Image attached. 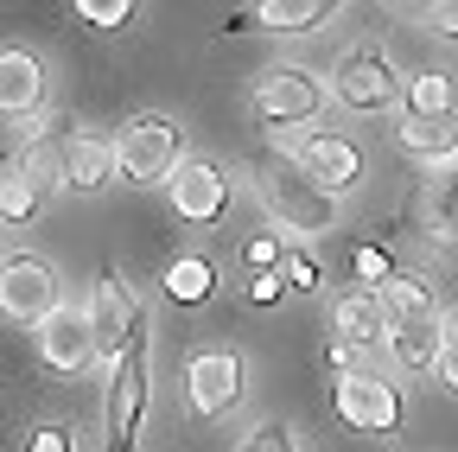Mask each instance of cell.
Instances as JSON below:
<instances>
[{"mask_svg": "<svg viewBox=\"0 0 458 452\" xmlns=\"http://www.w3.org/2000/svg\"><path fill=\"white\" fill-rule=\"evenodd\" d=\"M255 185H261V204L280 230H300V236H325L337 223V198L306 173L293 153H261L255 166Z\"/></svg>", "mask_w": 458, "mask_h": 452, "instance_id": "obj_1", "label": "cell"}, {"mask_svg": "<svg viewBox=\"0 0 458 452\" xmlns=\"http://www.w3.org/2000/svg\"><path fill=\"white\" fill-rule=\"evenodd\" d=\"M331 90H337V102H344V108H357V115H376V108H388V102L401 96L394 64L382 58V51H351V58L337 64Z\"/></svg>", "mask_w": 458, "mask_h": 452, "instance_id": "obj_9", "label": "cell"}, {"mask_svg": "<svg viewBox=\"0 0 458 452\" xmlns=\"http://www.w3.org/2000/svg\"><path fill=\"white\" fill-rule=\"evenodd\" d=\"M114 173H122V153H114V141H96V134L64 141V185H71V192H102Z\"/></svg>", "mask_w": 458, "mask_h": 452, "instance_id": "obj_14", "label": "cell"}, {"mask_svg": "<svg viewBox=\"0 0 458 452\" xmlns=\"http://www.w3.org/2000/svg\"><path fill=\"white\" fill-rule=\"evenodd\" d=\"M325 20H331L325 0H261V7H249V13L229 20V32H249V26H267V32H312V26H325Z\"/></svg>", "mask_w": 458, "mask_h": 452, "instance_id": "obj_15", "label": "cell"}, {"mask_svg": "<svg viewBox=\"0 0 458 452\" xmlns=\"http://www.w3.org/2000/svg\"><path fill=\"white\" fill-rule=\"evenodd\" d=\"M300 166L337 198V192H351L357 179H363V153L351 147V141H337V134H306L300 141Z\"/></svg>", "mask_w": 458, "mask_h": 452, "instance_id": "obj_13", "label": "cell"}, {"mask_svg": "<svg viewBox=\"0 0 458 452\" xmlns=\"http://www.w3.org/2000/svg\"><path fill=\"white\" fill-rule=\"evenodd\" d=\"M38 351H45V363H51V370H64V376L89 370V357H96V325H89V306H57V312L38 325Z\"/></svg>", "mask_w": 458, "mask_h": 452, "instance_id": "obj_10", "label": "cell"}, {"mask_svg": "<svg viewBox=\"0 0 458 452\" xmlns=\"http://www.w3.org/2000/svg\"><path fill=\"white\" fill-rule=\"evenodd\" d=\"M337 414H344V427H357V433H394L401 427V395H394V382L357 370V376L337 382Z\"/></svg>", "mask_w": 458, "mask_h": 452, "instance_id": "obj_8", "label": "cell"}, {"mask_svg": "<svg viewBox=\"0 0 458 452\" xmlns=\"http://www.w3.org/2000/svg\"><path fill=\"white\" fill-rule=\"evenodd\" d=\"M0 223H7V217H0Z\"/></svg>", "mask_w": 458, "mask_h": 452, "instance_id": "obj_31", "label": "cell"}, {"mask_svg": "<svg viewBox=\"0 0 458 452\" xmlns=\"http://www.w3.org/2000/svg\"><path fill=\"white\" fill-rule=\"evenodd\" d=\"M38 204H45V192L20 173V166H7V173H0V217H7V223H26V217H38Z\"/></svg>", "mask_w": 458, "mask_h": 452, "instance_id": "obj_21", "label": "cell"}, {"mask_svg": "<svg viewBox=\"0 0 458 452\" xmlns=\"http://www.w3.org/2000/svg\"><path fill=\"white\" fill-rule=\"evenodd\" d=\"M286 287L312 294V287H318V261H312V255H286Z\"/></svg>", "mask_w": 458, "mask_h": 452, "instance_id": "obj_26", "label": "cell"}, {"mask_svg": "<svg viewBox=\"0 0 458 452\" xmlns=\"http://www.w3.org/2000/svg\"><path fill=\"white\" fill-rule=\"evenodd\" d=\"M45 96V71L32 51H0V115H32Z\"/></svg>", "mask_w": 458, "mask_h": 452, "instance_id": "obj_16", "label": "cell"}, {"mask_svg": "<svg viewBox=\"0 0 458 452\" xmlns=\"http://www.w3.org/2000/svg\"><path fill=\"white\" fill-rule=\"evenodd\" d=\"M439 376H445V388L458 395V319H452L445 337H439Z\"/></svg>", "mask_w": 458, "mask_h": 452, "instance_id": "obj_25", "label": "cell"}, {"mask_svg": "<svg viewBox=\"0 0 458 452\" xmlns=\"http://www.w3.org/2000/svg\"><path fill=\"white\" fill-rule=\"evenodd\" d=\"M57 306V274L38 261V255H7L0 261V312L20 319V325H45Z\"/></svg>", "mask_w": 458, "mask_h": 452, "instance_id": "obj_6", "label": "cell"}, {"mask_svg": "<svg viewBox=\"0 0 458 452\" xmlns=\"http://www.w3.org/2000/svg\"><path fill=\"white\" fill-rule=\"evenodd\" d=\"M89 325H96V357L122 363V351L147 331V306H140L134 287H122L114 274H102L96 280V300H89Z\"/></svg>", "mask_w": 458, "mask_h": 452, "instance_id": "obj_5", "label": "cell"}, {"mask_svg": "<svg viewBox=\"0 0 458 452\" xmlns=\"http://www.w3.org/2000/svg\"><path fill=\"white\" fill-rule=\"evenodd\" d=\"M318 108H325V83H318L312 71H300V64L267 71V77H261V90H255V115H261V122H280V128L312 122Z\"/></svg>", "mask_w": 458, "mask_h": 452, "instance_id": "obj_7", "label": "cell"}, {"mask_svg": "<svg viewBox=\"0 0 458 452\" xmlns=\"http://www.w3.org/2000/svg\"><path fill=\"white\" fill-rule=\"evenodd\" d=\"M114 153H122V179L128 185H159V179H179L185 134H179V122H165V115H140V122L122 128Z\"/></svg>", "mask_w": 458, "mask_h": 452, "instance_id": "obj_3", "label": "cell"}, {"mask_svg": "<svg viewBox=\"0 0 458 452\" xmlns=\"http://www.w3.org/2000/svg\"><path fill=\"white\" fill-rule=\"evenodd\" d=\"M147 382H153V363H147V331L122 351V363L108 370V446L102 452H134V433H140V414H147Z\"/></svg>", "mask_w": 458, "mask_h": 452, "instance_id": "obj_4", "label": "cell"}, {"mask_svg": "<svg viewBox=\"0 0 458 452\" xmlns=\"http://www.w3.org/2000/svg\"><path fill=\"white\" fill-rule=\"evenodd\" d=\"M242 452H293V427H286V421H261L242 439Z\"/></svg>", "mask_w": 458, "mask_h": 452, "instance_id": "obj_23", "label": "cell"}, {"mask_svg": "<svg viewBox=\"0 0 458 452\" xmlns=\"http://www.w3.org/2000/svg\"><path fill=\"white\" fill-rule=\"evenodd\" d=\"M185 382H191V408L204 421H216V414H229L242 402V363H236V351H198L191 370H185Z\"/></svg>", "mask_w": 458, "mask_h": 452, "instance_id": "obj_11", "label": "cell"}, {"mask_svg": "<svg viewBox=\"0 0 458 452\" xmlns=\"http://www.w3.org/2000/svg\"><path fill=\"white\" fill-rule=\"evenodd\" d=\"M408 115H452V83L439 77V71H427V77H414V90H408Z\"/></svg>", "mask_w": 458, "mask_h": 452, "instance_id": "obj_22", "label": "cell"}, {"mask_svg": "<svg viewBox=\"0 0 458 452\" xmlns=\"http://www.w3.org/2000/svg\"><path fill=\"white\" fill-rule=\"evenodd\" d=\"M351 268H357L363 280H382V287L394 280V274H388V255H382V249H357V255H351Z\"/></svg>", "mask_w": 458, "mask_h": 452, "instance_id": "obj_27", "label": "cell"}, {"mask_svg": "<svg viewBox=\"0 0 458 452\" xmlns=\"http://www.w3.org/2000/svg\"><path fill=\"white\" fill-rule=\"evenodd\" d=\"M427 223H433V236H458V159L433 166L427 173Z\"/></svg>", "mask_w": 458, "mask_h": 452, "instance_id": "obj_19", "label": "cell"}, {"mask_svg": "<svg viewBox=\"0 0 458 452\" xmlns=\"http://www.w3.org/2000/svg\"><path fill=\"white\" fill-rule=\"evenodd\" d=\"M172 204H179V217H191V223H216V217L229 210V179H223V166L185 159L179 179H172Z\"/></svg>", "mask_w": 458, "mask_h": 452, "instance_id": "obj_12", "label": "cell"}, {"mask_svg": "<svg viewBox=\"0 0 458 452\" xmlns=\"http://www.w3.org/2000/svg\"><path fill=\"white\" fill-rule=\"evenodd\" d=\"M210 287H216V268H210L204 255H179V261L165 268V294H172V300H185V306L210 300Z\"/></svg>", "mask_w": 458, "mask_h": 452, "instance_id": "obj_20", "label": "cell"}, {"mask_svg": "<svg viewBox=\"0 0 458 452\" xmlns=\"http://www.w3.org/2000/svg\"><path fill=\"white\" fill-rule=\"evenodd\" d=\"M26 452H71V433H64V427H38V433L26 439Z\"/></svg>", "mask_w": 458, "mask_h": 452, "instance_id": "obj_29", "label": "cell"}, {"mask_svg": "<svg viewBox=\"0 0 458 452\" xmlns=\"http://www.w3.org/2000/svg\"><path fill=\"white\" fill-rule=\"evenodd\" d=\"M280 287H286V280L267 268V274H255V280H249V300H255V306H274V300H280Z\"/></svg>", "mask_w": 458, "mask_h": 452, "instance_id": "obj_28", "label": "cell"}, {"mask_svg": "<svg viewBox=\"0 0 458 452\" xmlns=\"http://www.w3.org/2000/svg\"><path fill=\"white\" fill-rule=\"evenodd\" d=\"M427 20H433V32H445V38H458V0H439V7H433Z\"/></svg>", "mask_w": 458, "mask_h": 452, "instance_id": "obj_30", "label": "cell"}, {"mask_svg": "<svg viewBox=\"0 0 458 452\" xmlns=\"http://www.w3.org/2000/svg\"><path fill=\"white\" fill-rule=\"evenodd\" d=\"M401 147L445 166L458 153V108H452V115H408V122H401Z\"/></svg>", "mask_w": 458, "mask_h": 452, "instance_id": "obj_18", "label": "cell"}, {"mask_svg": "<svg viewBox=\"0 0 458 452\" xmlns=\"http://www.w3.org/2000/svg\"><path fill=\"white\" fill-rule=\"evenodd\" d=\"M89 26H128L134 20V7H128V0H83V7H77Z\"/></svg>", "mask_w": 458, "mask_h": 452, "instance_id": "obj_24", "label": "cell"}, {"mask_svg": "<svg viewBox=\"0 0 458 452\" xmlns=\"http://www.w3.org/2000/svg\"><path fill=\"white\" fill-rule=\"evenodd\" d=\"M382 312H388V351H394V363L401 370H433L439 363V337H445L433 294L420 287V280L394 274L382 287Z\"/></svg>", "mask_w": 458, "mask_h": 452, "instance_id": "obj_2", "label": "cell"}, {"mask_svg": "<svg viewBox=\"0 0 458 452\" xmlns=\"http://www.w3.org/2000/svg\"><path fill=\"white\" fill-rule=\"evenodd\" d=\"M337 331H344V345L351 351H369L376 337H388V312H382V287H363V294H344L337 300Z\"/></svg>", "mask_w": 458, "mask_h": 452, "instance_id": "obj_17", "label": "cell"}]
</instances>
